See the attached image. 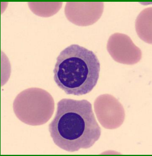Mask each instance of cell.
I'll return each instance as SVG.
<instances>
[{
	"label": "cell",
	"mask_w": 152,
	"mask_h": 156,
	"mask_svg": "<svg viewBox=\"0 0 152 156\" xmlns=\"http://www.w3.org/2000/svg\"><path fill=\"white\" fill-rule=\"evenodd\" d=\"M49 131L57 146L72 153L91 147L101 135L92 104L86 100H60Z\"/></svg>",
	"instance_id": "cell-1"
},
{
	"label": "cell",
	"mask_w": 152,
	"mask_h": 156,
	"mask_svg": "<svg viewBox=\"0 0 152 156\" xmlns=\"http://www.w3.org/2000/svg\"><path fill=\"white\" fill-rule=\"evenodd\" d=\"M100 62L96 54L73 44L62 50L53 69L56 84L67 94L82 96L93 90L99 78Z\"/></svg>",
	"instance_id": "cell-2"
},
{
	"label": "cell",
	"mask_w": 152,
	"mask_h": 156,
	"mask_svg": "<svg viewBox=\"0 0 152 156\" xmlns=\"http://www.w3.org/2000/svg\"><path fill=\"white\" fill-rule=\"evenodd\" d=\"M13 109L16 117L25 124L39 126L46 124L55 110L52 96L37 87L27 89L16 97Z\"/></svg>",
	"instance_id": "cell-3"
},
{
	"label": "cell",
	"mask_w": 152,
	"mask_h": 156,
	"mask_svg": "<svg viewBox=\"0 0 152 156\" xmlns=\"http://www.w3.org/2000/svg\"><path fill=\"white\" fill-rule=\"evenodd\" d=\"M94 110L101 125L107 129L120 127L125 119V111L119 101L110 94H102L94 102Z\"/></svg>",
	"instance_id": "cell-4"
},
{
	"label": "cell",
	"mask_w": 152,
	"mask_h": 156,
	"mask_svg": "<svg viewBox=\"0 0 152 156\" xmlns=\"http://www.w3.org/2000/svg\"><path fill=\"white\" fill-rule=\"evenodd\" d=\"M107 50L112 58L120 64L133 65L142 58L140 49L125 34H112L108 40Z\"/></svg>",
	"instance_id": "cell-5"
},
{
	"label": "cell",
	"mask_w": 152,
	"mask_h": 156,
	"mask_svg": "<svg viewBox=\"0 0 152 156\" xmlns=\"http://www.w3.org/2000/svg\"><path fill=\"white\" fill-rule=\"evenodd\" d=\"M103 2H67L65 12L67 20L79 26H87L100 19L103 11Z\"/></svg>",
	"instance_id": "cell-6"
},
{
	"label": "cell",
	"mask_w": 152,
	"mask_h": 156,
	"mask_svg": "<svg viewBox=\"0 0 152 156\" xmlns=\"http://www.w3.org/2000/svg\"><path fill=\"white\" fill-rule=\"evenodd\" d=\"M33 13L41 17L51 16L59 11L62 2H29Z\"/></svg>",
	"instance_id": "cell-7"
}]
</instances>
